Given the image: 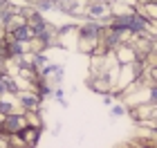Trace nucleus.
Here are the masks:
<instances>
[{"label":"nucleus","mask_w":157,"mask_h":148,"mask_svg":"<svg viewBox=\"0 0 157 148\" xmlns=\"http://www.w3.org/2000/svg\"><path fill=\"white\" fill-rule=\"evenodd\" d=\"M112 16V0H85L83 18L85 20H108Z\"/></svg>","instance_id":"f257e3e1"},{"label":"nucleus","mask_w":157,"mask_h":148,"mask_svg":"<svg viewBox=\"0 0 157 148\" xmlns=\"http://www.w3.org/2000/svg\"><path fill=\"white\" fill-rule=\"evenodd\" d=\"M27 123H29V119H27V112L16 110V112H11V115L2 117V121H0V130L7 132V135H18V132L23 130Z\"/></svg>","instance_id":"f03ea898"},{"label":"nucleus","mask_w":157,"mask_h":148,"mask_svg":"<svg viewBox=\"0 0 157 148\" xmlns=\"http://www.w3.org/2000/svg\"><path fill=\"white\" fill-rule=\"evenodd\" d=\"M18 99V105L23 112H40V105H43V99L34 88H23L20 92L16 94Z\"/></svg>","instance_id":"7ed1b4c3"},{"label":"nucleus","mask_w":157,"mask_h":148,"mask_svg":"<svg viewBox=\"0 0 157 148\" xmlns=\"http://www.w3.org/2000/svg\"><path fill=\"white\" fill-rule=\"evenodd\" d=\"M20 92L18 88V79L13 76V72L9 70H0V97H16Z\"/></svg>","instance_id":"20e7f679"},{"label":"nucleus","mask_w":157,"mask_h":148,"mask_svg":"<svg viewBox=\"0 0 157 148\" xmlns=\"http://www.w3.org/2000/svg\"><path fill=\"white\" fill-rule=\"evenodd\" d=\"M7 34H9L11 38L20 40V43H27V45H29L32 40H34V36H36V34H34V27L27 23V20H18V23L13 25Z\"/></svg>","instance_id":"39448f33"},{"label":"nucleus","mask_w":157,"mask_h":148,"mask_svg":"<svg viewBox=\"0 0 157 148\" xmlns=\"http://www.w3.org/2000/svg\"><path fill=\"white\" fill-rule=\"evenodd\" d=\"M40 76H45L52 85H61L63 76H65V65H63V63H47V65L40 70Z\"/></svg>","instance_id":"423d86ee"},{"label":"nucleus","mask_w":157,"mask_h":148,"mask_svg":"<svg viewBox=\"0 0 157 148\" xmlns=\"http://www.w3.org/2000/svg\"><path fill=\"white\" fill-rule=\"evenodd\" d=\"M115 56H117V61L121 63V65H124V63H135V61H141L130 38H128V40H124V43H121V45L115 49Z\"/></svg>","instance_id":"0eeeda50"},{"label":"nucleus","mask_w":157,"mask_h":148,"mask_svg":"<svg viewBox=\"0 0 157 148\" xmlns=\"http://www.w3.org/2000/svg\"><path fill=\"white\" fill-rule=\"evenodd\" d=\"M40 132H43V126H34V123H27L25 128L20 130V137L25 139L27 148H34V146H38V142H40Z\"/></svg>","instance_id":"6e6552de"},{"label":"nucleus","mask_w":157,"mask_h":148,"mask_svg":"<svg viewBox=\"0 0 157 148\" xmlns=\"http://www.w3.org/2000/svg\"><path fill=\"white\" fill-rule=\"evenodd\" d=\"M16 110H18V99L16 97L13 99H7V94L0 97V121H2V117L11 115V112H16Z\"/></svg>","instance_id":"1a4fd4ad"},{"label":"nucleus","mask_w":157,"mask_h":148,"mask_svg":"<svg viewBox=\"0 0 157 148\" xmlns=\"http://www.w3.org/2000/svg\"><path fill=\"white\" fill-rule=\"evenodd\" d=\"M34 7H36L38 11H43V13H45V11H54V9H56V5H54V2H49V0H36V2H34Z\"/></svg>","instance_id":"9d476101"},{"label":"nucleus","mask_w":157,"mask_h":148,"mask_svg":"<svg viewBox=\"0 0 157 148\" xmlns=\"http://www.w3.org/2000/svg\"><path fill=\"white\" fill-rule=\"evenodd\" d=\"M124 115H128V105H124V103H115L110 108V117H124Z\"/></svg>","instance_id":"9b49d317"},{"label":"nucleus","mask_w":157,"mask_h":148,"mask_svg":"<svg viewBox=\"0 0 157 148\" xmlns=\"http://www.w3.org/2000/svg\"><path fill=\"white\" fill-rule=\"evenodd\" d=\"M52 99H54V101H59V105H67V101H65V92H63V88H61V85H56V88H54Z\"/></svg>","instance_id":"f8f14e48"}]
</instances>
